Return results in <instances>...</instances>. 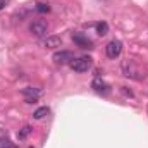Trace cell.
I'll return each instance as SVG.
<instances>
[{
    "mask_svg": "<svg viewBox=\"0 0 148 148\" xmlns=\"http://www.w3.org/2000/svg\"><path fill=\"white\" fill-rule=\"evenodd\" d=\"M91 64H93L91 57H79V59H74L71 62V67L76 73H86L91 67Z\"/></svg>",
    "mask_w": 148,
    "mask_h": 148,
    "instance_id": "cell-1",
    "label": "cell"
},
{
    "mask_svg": "<svg viewBox=\"0 0 148 148\" xmlns=\"http://www.w3.org/2000/svg\"><path fill=\"white\" fill-rule=\"evenodd\" d=\"M29 31H31L36 38H43L47 33H48V23L38 19V21H35V23L29 24Z\"/></svg>",
    "mask_w": 148,
    "mask_h": 148,
    "instance_id": "cell-2",
    "label": "cell"
},
{
    "mask_svg": "<svg viewBox=\"0 0 148 148\" xmlns=\"http://www.w3.org/2000/svg\"><path fill=\"white\" fill-rule=\"evenodd\" d=\"M121 52H122V41H119V40H112V41L107 43V47H105V53H107L109 59L119 57Z\"/></svg>",
    "mask_w": 148,
    "mask_h": 148,
    "instance_id": "cell-3",
    "label": "cell"
},
{
    "mask_svg": "<svg viewBox=\"0 0 148 148\" xmlns=\"http://www.w3.org/2000/svg\"><path fill=\"white\" fill-rule=\"evenodd\" d=\"M52 59L55 64H71L74 60V53L71 50H60V52H55Z\"/></svg>",
    "mask_w": 148,
    "mask_h": 148,
    "instance_id": "cell-4",
    "label": "cell"
},
{
    "mask_svg": "<svg viewBox=\"0 0 148 148\" xmlns=\"http://www.w3.org/2000/svg\"><path fill=\"white\" fill-rule=\"evenodd\" d=\"M73 40L74 43L81 48H93V41L88 36H84L83 33H73Z\"/></svg>",
    "mask_w": 148,
    "mask_h": 148,
    "instance_id": "cell-5",
    "label": "cell"
},
{
    "mask_svg": "<svg viewBox=\"0 0 148 148\" xmlns=\"http://www.w3.org/2000/svg\"><path fill=\"white\" fill-rule=\"evenodd\" d=\"M23 93H24V97H26V103H33V102H36L38 97L41 95V91H40V90H35V88H24Z\"/></svg>",
    "mask_w": 148,
    "mask_h": 148,
    "instance_id": "cell-6",
    "label": "cell"
},
{
    "mask_svg": "<svg viewBox=\"0 0 148 148\" xmlns=\"http://www.w3.org/2000/svg\"><path fill=\"white\" fill-rule=\"evenodd\" d=\"M91 86H93V90L95 91H98V93H109L110 91V86L105 83V81H102V79H95L93 83H91Z\"/></svg>",
    "mask_w": 148,
    "mask_h": 148,
    "instance_id": "cell-7",
    "label": "cell"
},
{
    "mask_svg": "<svg viewBox=\"0 0 148 148\" xmlns=\"http://www.w3.org/2000/svg\"><path fill=\"white\" fill-rule=\"evenodd\" d=\"M62 45V38L60 36H48L45 40V47L47 48H57Z\"/></svg>",
    "mask_w": 148,
    "mask_h": 148,
    "instance_id": "cell-8",
    "label": "cell"
},
{
    "mask_svg": "<svg viewBox=\"0 0 148 148\" xmlns=\"http://www.w3.org/2000/svg\"><path fill=\"white\" fill-rule=\"evenodd\" d=\"M95 28H97V33H98L100 36H105V35L109 33V24H107L105 21H102V23H97V24H95Z\"/></svg>",
    "mask_w": 148,
    "mask_h": 148,
    "instance_id": "cell-9",
    "label": "cell"
},
{
    "mask_svg": "<svg viewBox=\"0 0 148 148\" xmlns=\"http://www.w3.org/2000/svg\"><path fill=\"white\" fill-rule=\"evenodd\" d=\"M31 131H33V127H31V126H24V127H21V129H19L17 138H19V140H26V138L31 134Z\"/></svg>",
    "mask_w": 148,
    "mask_h": 148,
    "instance_id": "cell-10",
    "label": "cell"
},
{
    "mask_svg": "<svg viewBox=\"0 0 148 148\" xmlns=\"http://www.w3.org/2000/svg\"><path fill=\"white\" fill-rule=\"evenodd\" d=\"M48 112H50V109H48V107H40V109H36V110H35L33 117H35L36 121H40V119H43L45 115H48Z\"/></svg>",
    "mask_w": 148,
    "mask_h": 148,
    "instance_id": "cell-11",
    "label": "cell"
},
{
    "mask_svg": "<svg viewBox=\"0 0 148 148\" xmlns=\"http://www.w3.org/2000/svg\"><path fill=\"white\" fill-rule=\"evenodd\" d=\"M35 9H36L40 14H47V12H50V5H48V3H43V2H38Z\"/></svg>",
    "mask_w": 148,
    "mask_h": 148,
    "instance_id": "cell-12",
    "label": "cell"
},
{
    "mask_svg": "<svg viewBox=\"0 0 148 148\" xmlns=\"http://www.w3.org/2000/svg\"><path fill=\"white\" fill-rule=\"evenodd\" d=\"M2 148H17V147H16V145H12V143H9V141H5Z\"/></svg>",
    "mask_w": 148,
    "mask_h": 148,
    "instance_id": "cell-13",
    "label": "cell"
},
{
    "mask_svg": "<svg viewBox=\"0 0 148 148\" xmlns=\"http://www.w3.org/2000/svg\"><path fill=\"white\" fill-rule=\"evenodd\" d=\"M29 148H33V147H29Z\"/></svg>",
    "mask_w": 148,
    "mask_h": 148,
    "instance_id": "cell-14",
    "label": "cell"
}]
</instances>
